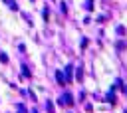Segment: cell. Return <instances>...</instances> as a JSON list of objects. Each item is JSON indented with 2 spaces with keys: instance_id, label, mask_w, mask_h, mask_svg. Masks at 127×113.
Listing matches in <instances>:
<instances>
[{
  "instance_id": "6da1fadb",
  "label": "cell",
  "mask_w": 127,
  "mask_h": 113,
  "mask_svg": "<svg viewBox=\"0 0 127 113\" xmlns=\"http://www.w3.org/2000/svg\"><path fill=\"white\" fill-rule=\"evenodd\" d=\"M58 103H60V105H67V107L73 105V97H71V93H64V95L58 99Z\"/></svg>"
},
{
  "instance_id": "7a4b0ae2",
  "label": "cell",
  "mask_w": 127,
  "mask_h": 113,
  "mask_svg": "<svg viewBox=\"0 0 127 113\" xmlns=\"http://www.w3.org/2000/svg\"><path fill=\"white\" fill-rule=\"evenodd\" d=\"M56 79H58L60 85H65V75H64V71H56Z\"/></svg>"
},
{
  "instance_id": "3957f363",
  "label": "cell",
  "mask_w": 127,
  "mask_h": 113,
  "mask_svg": "<svg viewBox=\"0 0 127 113\" xmlns=\"http://www.w3.org/2000/svg\"><path fill=\"white\" fill-rule=\"evenodd\" d=\"M105 99H107V103H111V105H115V103H117V97H115V93H113V91H109V93L105 95Z\"/></svg>"
},
{
  "instance_id": "277c9868",
  "label": "cell",
  "mask_w": 127,
  "mask_h": 113,
  "mask_svg": "<svg viewBox=\"0 0 127 113\" xmlns=\"http://www.w3.org/2000/svg\"><path fill=\"white\" fill-rule=\"evenodd\" d=\"M71 69H73V65L69 63V65L65 67V81H71Z\"/></svg>"
},
{
  "instance_id": "5b68a950",
  "label": "cell",
  "mask_w": 127,
  "mask_h": 113,
  "mask_svg": "<svg viewBox=\"0 0 127 113\" xmlns=\"http://www.w3.org/2000/svg\"><path fill=\"white\" fill-rule=\"evenodd\" d=\"M85 10H93V0H87L85 2Z\"/></svg>"
},
{
  "instance_id": "8992f818",
  "label": "cell",
  "mask_w": 127,
  "mask_h": 113,
  "mask_svg": "<svg viewBox=\"0 0 127 113\" xmlns=\"http://www.w3.org/2000/svg\"><path fill=\"white\" fill-rule=\"evenodd\" d=\"M22 71H24V75H26V77H30V71H28V67H26V65H22Z\"/></svg>"
},
{
  "instance_id": "52a82bcc",
  "label": "cell",
  "mask_w": 127,
  "mask_h": 113,
  "mask_svg": "<svg viewBox=\"0 0 127 113\" xmlns=\"http://www.w3.org/2000/svg\"><path fill=\"white\" fill-rule=\"evenodd\" d=\"M117 34H125V28L123 26H117Z\"/></svg>"
},
{
  "instance_id": "ba28073f",
  "label": "cell",
  "mask_w": 127,
  "mask_h": 113,
  "mask_svg": "<svg viewBox=\"0 0 127 113\" xmlns=\"http://www.w3.org/2000/svg\"><path fill=\"white\" fill-rule=\"evenodd\" d=\"M125 93H127V85H125Z\"/></svg>"
},
{
  "instance_id": "9c48e42d",
  "label": "cell",
  "mask_w": 127,
  "mask_h": 113,
  "mask_svg": "<svg viewBox=\"0 0 127 113\" xmlns=\"http://www.w3.org/2000/svg\"><path fill=\"white\" fill-rule=\"evenodd\" d=\"M34 113H38V111H34Z\"/></svg>"
}]
</instances>
